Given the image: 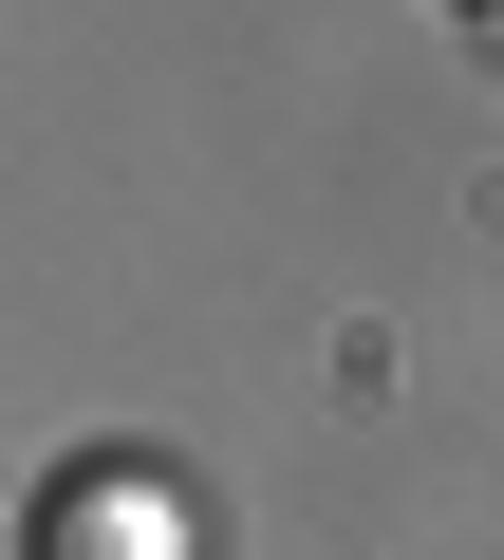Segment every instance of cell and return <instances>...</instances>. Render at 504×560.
<instances>
[{
    "label": "cell",
    "mask_w": 504,
    "mask_h": 560,
    "mask_svg": "<svg viewBox=\"0 0 504 560\" xmlns=\"http://www.w3.org/2000/svg\"><path fill=\"white\" fill-rule=\"evenodd\" d=\"M38 560H187V504H168V467H75V486L38 504Z\"/></svg>",
    "instance_id": "obj_1"
}]
</instances>
